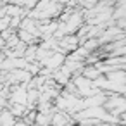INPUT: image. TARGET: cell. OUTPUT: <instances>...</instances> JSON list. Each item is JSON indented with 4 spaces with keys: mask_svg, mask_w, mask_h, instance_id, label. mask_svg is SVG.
<instances>
[{
    "mask_svg": "<svg viewBox=\"0 0 126 126\" xmlns=\"http://www.w3.org/2000/svg\"><path fill=\"white\" fill-rule=\"evenodd\" d=\"M30 62L21 57V59H4L0 62V69L5 71V73H11V71H16V69H28Z\"/></svg>",
    "mask_w": 126,
    "mask_h": 126,
    "instance_id": "1",
    "label": "cell"
},
{
    "mask_svg": "<svg viewBox=\"0 0 126 126\" xmlns=\"http://www.w3.org/2000/svg\"><path fill=\"white\" fill-rule=\"evenodd\" d=\"M124 97H126V95H124Z\"/></svg>",
    "mask_w": 126,
    "mask_h": 126,
    "instance_id": "6",
    "label": "cell"
},
{
    "mask_svg": "<svg viewBox=\"0 0 126 126\" xmlns=\"http://www.w3.org/2000/svg\"><path fill=\"white\" fill-rule=\"evenodd\" d=\"M17 119L12 116V112L9 109H4L2 110V116H0V126H16Z\"/></svg>",
    "mask_w": 126,
    "mask_h": 126,
    "instance_id": "2",
    "label": "cell"
},
{
    "mask_svg": "<svg viewBox=\"0 0 126 126\" xmlns=\"http://www.w3.org/2000/svg\"><path fill=\"white\" fill-rule=\"evenodd\" d=\"M119 124H123V126H126V112H123V114L119 116Z\"/></svg>",
    "mask_w": 126,
    "mask_h": 126,
    "instance_id": "5",
    "label": "cell"
},
{
    "mask_svg": "<svg viewBox=\"0 0 126 126\" xmlns=\"http://www.w3.org/2000/svg\"><path fill=\"white\" fill-rule=\"evenodd\" d=\"M83 76L88 78V79H92V81H95V79H98V78L102 76V71L98 69L97 64H95V66H86L85 71H83Z\"/></svg>",
    "mask_w": 126,
    "mask_h": 126,
    "instance_id": "3",
    "label": "cell"
},
{
    "mask_svg": "<svg viewBox=\"0 0 126 126\" xmlns=\"http://www.w3.org/2000/svg\"><path fill=\"white\" fill-rule=\"evenodd\" d=\"M11 24H12V17H9V16H5V17L0 19V30H2V31L9 30V28H11Z\"/></svg>",
    "mask_w": 126,
    "mask_h": 126,
    "instance_id": "4",
    "label": "cell"
}]
</instances>
